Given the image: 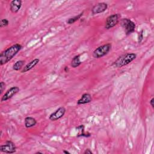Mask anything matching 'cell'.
<instances>
[{"label": "cell", "mask_w": 154, "mask_h": 154, "mask_svg": "<svg viewBox=\"0 0 154 154\" xmlns=\"http://www.w3.org/2000/svg\"><path fill=\"white\" fill-rule=\"evenodd\" d=\"M120 17V14H113L109 16L106 20L105 23V28L106 29H111L115 26L119 22V19Z\"/></svg>", "instance_id": "obj_5"}, {"label": "cell", "mask_w": 154, "mask_h": 154, "mask_svg": "<svg viewBox=\"0 0 154 154\" xmlns=\"http://www.w3.org/2000/svg\"><path fill=\"white\" fill-rule=\"evenodd\" d=\"M153 102H154V98H153V97H152V98L150 99V102H149V103H150V105L152 106V108H154V104H153Z\"/></svg>", "instance_id": "obj_22"}, {"label": "cell", "mask_w": 154, "mask_h": 154, "mask_svg": "<svg viewBox=\"0 0 154 154\" xmlns=\"http://www.w3.org/2000/svg\"><path fill=\"white\" fill-rule=\"evenodd\" d=\"M19 91V88L17 86H13L10 88L7 91L3 94V96L1 97V101H7V100L11 99L14 95H15Z\"/></svg>", "instance_id": "obj_7"}, {"label": "cell", "mask_w": 154, "mask_h": 154, "mask_svg": "<svg viewBox=\"0 0 154 154\" xmlns=\"http://www.w3.org/2000/svg\"><path fill=\"white\" fill-rule=\"evenodd\" d=\"M143 32H144V31L141 30L139 32V34H138V43H140L141 42V41L143 40Z\"/></svg>", "instance_id": "obj_19"}, {"label": "cell", "mask_w": 154, "mask_h": 154, "mask_svg": "<svg viewBox=\"0 0 154 154\" xmlns=\"http://www.w3.org/2000/svg\"><path fill=\"white\" fill-rule=\"evenodd\" d=\"M0 151L6 153H13L16 151V146L13 141L8 140L4 144L1 145Z\"/></svg>", "instance_id": "obj_6"}, {"label": "cell", "mask_w": 154, "mask_h": 154, "mask_svg": "<svg viewBox=\"0 0 154 154\" xmlns=\"http://www.w3.org/2000/svg\"><path fill=\"white\" fill-rule=\"evenodd\" d=\"M25 64L24 60H18L13 65V69L16 71H18L22 69Z\"/></svg>", "instance_id": "obj_16"}, {"label": "cell", "mask_w": 154, "mask_h": 154, "mask_svg": "<svg viewBox=\"0 0 154 154\" xmlns=\"http://www.w3.org/2000/svg\"><path fill=\"white\" fill-rule=\"evenodd\" d=\"M22 1L13 0L10 4V10L13 13H17L22 7Z\"/></svg>", "instance_id": "obj_10"}, {"label": "cell", "mask_w": 154, "mask_h": 154, "mask_svg": "<svg viewBox=\"0 0 154 154\" xmlns=\"http://www.w3.org/2000/svg\"><path fill=\"white\" fill-rule=\"evenodd\" d=\"M108 8V4L105 2H99L95 4L91 8L93 14H96L104 12Z\"/></svg>", "instance_id": "obj_9"}, {"label": "cell", "mask_w": 154, "mask_h": 154, "mask_svg": "<svg viewBox=\"0 0 154 154\" xmlns=\"http://www.w3.org/2000/svg\"><path fill=\"white\" fill-rule=\"evenodd\" d=\"M9 22L7 19H2L0 22V27L3 28L8 25Z\"/></svg>", "instance_id": "obj_18"}, {"label": "cell", "mask_w": 154, "mask_h": 154, "mask_svg": "<svg viewBox=\"0 0 154 154\" xmlns=\"http://www.w3.org/2000/svg\"><path fill=\"white\" fill-rule=\"evenodd\" d=\"M25 126L26 128H29L34 126L37 124L36 120L32 117H26L25 119Z\"/></svg>", "instance_id": "obj_13"}, {"label": "cell", "mask_w": 154, "mask_h": 154, "mask_svg": "<svg viewBox=\"0 0 154 154\" xmlns=\"http://www.w3.org/2000/svg\"><path fill=\"white\" fill-rule=\"evenodd\" d=\"M83 14H84V11H82V13H79V14H77L76 16H74V17H73L69 18V19L67 20V24H69V25L73 24V23H75V22H76L77 20H78L82 16Z\"/></svg>", "instance_id": "obj_17"}, {"label": "cell", "mask_w": 154, "mask_h": 154, "mask_svg": "<svg viewBox=\"0 0 154 154\" xmlns=\"http://www.w3.org/2000/svg\"><path fill=\"white\" fill-rule=\"evenodd\" d=\"M66 112V108L64 106H60L56 111L50 114L49 119L51 121H56L63 117Z\"/></svg>", "instance_id": "obj_8"}, {"label": "cell", "mask_w": 154, "mask_h": 154, "mask_svg": "<svg viewBox=\"0 0 154 154\" xmlns=\"http://www.w3.org/2000/svg\"><path fill=\"white\" fill-rule=\"evenodd\" d=\"M76 129L78 131V133L77 134V137H89L91 136V134L89 132L85 133L84 132V126L83 125H79L76 127Z\"/></svg>", "instance_id": "obj_14"}, {"label": "cell", "mask_w": 154, "mask_h": 154, "mask_svg": "<svg viewBox=\"0 0 154 154\" xmlns=\"http://www.w3.org/2000/svg\"><path fill=\"white\" fill-rule=\"evenodd\" d=\"M121 25L126 35H129L134 32L135 29V23L128 18H124L122 19Z\"/></svg>", "instance_id": "obj_4"}, {"label": "cell", "mask_w": 154, "mask_h": 154, "mask_svg": "<svg viewBox=\"0 0 154 154\" xmlns=\"http://www.w3.org/2000/svg\"><path fill=\"white\" fill-rule=\"evenodd\" d=\"M40 61V60L38 58H34L32 61H31L29 63L26 64L24 67H23L22 70H21V73H25L28 72L29 70L33 69Z\"/></svg>", "instance_id": "obj_11"}, {"label": "cell", "mask_w": 154, "mask_h": 154, "mask_svg": "<svg viewBox=\"0 0 154 154\" xmlns=\"http://www.w3.org/2000/svg\"><path fill=\"white\" fill-rule=\"evenodd\" d=\"M64 71L65 72H66V73L69 72V67H68L67 66H65V67H64Z\"/></svg>", "instance_id": "obj_23"}, {"label": "cell", "mask_w": 154, "mask_h": 154, "mask_svg": "<svg viewBox=\"0 0 154 154\" xmlns=\"http://www.w3.org/2000/svg\"><path fill=\"white\" fill-rule=\"evenodd\" d=\"M92 100V97L90 94L89 93H84L80 99H79L77 101L78 105H83L85 103H88L90 102Z\"/></svg>", "instance_id": "obj_12"}, {"label": "cell", "mask_w": 154, "mask_h": 154, "mask_svg": "<svg viewBox=\"0 0 154 154\" xmlns=\"http://www.w3.org/2000/svg\"><path fill=\"white\" fill-rule=\"evenodd\" d=\"M84 154H93L92 151L90 149H86L85 150L84 152Z\"/></svg>", "instance_id": "obj_21"}, {"label": "cell", "mask_w": 154, "mask_h": 154, "mask_svg": "<svg viewBox=\"0 0 154 154\" xmlns=\"http://www.w3.org/2000/svg\"><path fill=\"white\" fill-rule=\"evenodd\" d=\"M22 45L16 43L8 48L0 54V64L2 66L9 62L22 49Z\"/></svg>", "instance_id": "obj_1"}, {"label": "cell", "mask_w": 154, "mask_h": 154, "mask_svg": "<svg viewBox=\"0 0 154 154\" xmlns=\"http://www.w3.org/2000/svg\"><path fill=\"white\" fill-rule=\"evenodd\" d=\"M5 87H6V84H5V82H4L3 81H1V92H0V94H1L2 93H3V91H4V90H5Z\"/></svg>", "instance_id": "obj_20"}, {"label": "cell", "mask_w": 154, "mask_h": 154, "mask_svg": "<svg viewBox=\"0 0 154 154\" xmlns=\"http://www.w3.org/2000/svg\"><path fill=\"white\" fill-rule=\"evenodd\" d=\"M63 152L64 153H66V154H70V153L69 152H68V151H67V150H63Z\"/></svg>", "instance_id": "obj_24"}, {"label": "cell", "mask_w": 154, "mask_h": 154, "mask_svg": "<svg viewBox=\"0 0 154 154\" xmlns=\"http://www.w3.org/2000/svg\"><path fill=\"white\" fill-rule=\"evenodd\" d=\"M137 58V55L134 53H126L120 56L112 64V66L116 68L122 67L133 61Z\"/></svg>", "instance_id": "obj_2"}, {"label": "cell", "mask_w": 154, "mask_h": 154, "mask_svg": "<svg viewBox=\"0 0 154 154\" xmlns=\"http://www.w3.org/2000/svg\"><path fill=\"white\" fill-rule=\"evenodd\" d=\"M111 47L112 45L109 43L99 46L93 51V57L94 58H100L104 57L108 54L111 49Z\"/></svg>", "instance_id": "obj_3"}, {"label": "cell", "mask_w": 154, "mask_h": 154, "mask_svg": "<svg viewBox=\"0 0 154 154\" xmlns=\"http://www.w3.org/2000/svg\"><path fill=\"white\" fill-rule=\"evenodd\" d=\"M81 61L80 60V55H75L72 60L71 61V66L73 68H76L77 67H78L79 65H81Z\"/></svg>", "instance_id": "obj_15"}]
</instances>
